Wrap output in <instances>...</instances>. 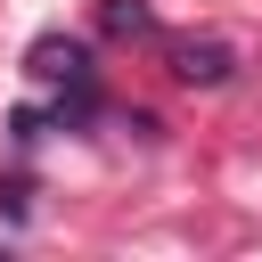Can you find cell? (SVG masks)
I'll return each mask as SVG.
<instances>
[{"label": "cell", "mask_w": 262, "mask_h": 262, "mask_svg": "<svg viewBox=\"0 0 262 262\" xmlns=\"http://www.w3.org/2000/svg\"><path fill=\"white\" fill-rule=\"evenodd\" d=\"M25 66H33L41 82H66V90H82V82H90V49H82V41H57V33H49V41H33V57H25Z\"/></svg>", "instance_id": "1"}, {"label": "cell", "mask_w": 262, "mask_h": 262, "mask_svg": "<svg viewBox=\"0 0 262 262\" xmlns=\"http://www.w3.org/2000/svg\"><path fill=\"white\" fill-rule=\"evenodd\" d=\"M106 33H147V8L139 0H106Z\"/></svg>", "instance_id": "3"}, {"label": "cell", "mask_w": 262, "mask_h": 262, "mask_svg": "<svg viewBox=\"0 0 262 262\" xmlns=\"http://www.w3.org/2000/svg\"><path fill=\"white\" fill-rule=\"evenodd\" d=\"M229 66H237V57H229V41H180V49H172V74H180L188 90L229 82Z\"/></svg>", "instance_id": "2"}, {"label": "cell", "mask_w": 262, "mask_h": 262, "mask_svg": "<svg viewBox=\"0 0 262 262\" xmlns=\"http://www.w3.org/2000/svg\"><path fill=\"white\" fill-rule=\"evenodd\" d=\"M0 213L25 221V213H33V188H25V180H0Z\"/></svg>", "instance_id": "4"}]
</instances>
